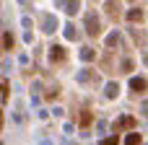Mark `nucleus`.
<instances>
[{
	"instance_id": "f257e3e1",
	"label": "nucleus",
	"mask_w": 148,
	"mask_h": 145,
	"mask_svg": "<svg viewBox=\"0 0 148 145\" xmlns=\"http://www.w3.org/2000/svg\"><path fill=\"white\" fill-rule=\"evenodd\" d=\"M86 31H88V36H94V39L101 34V23H99V18H96L94 13L86 16Z\"/></svg>"
},
{
	"instance_id": "f03ea898",
	"label": "nucleus",
	"mask_w": 148,
	"mask_h": 145,
	"mask_svg": "<svg viewBox=\"0 0 148 145\" xmlns=\"http://www.w3.org/2000/svg\"><path fill=\"white\" fill-rule=\"evenodd\" d=\"M130 88H133L135 93H143V91L148 88V80L143 78V75H138V78H133V80H130Z\"/></svg>"
},
{
	"instance_id": "7ed1b4c3",
	"label": "nucleus",
	"mask_w": 148,
	"mask_h": 145,
	"mask_svg": "<svg viewBox=\"0 0 148 145\" xmlns=\"http://www.w3.org/2000/svg\"><path fill=\"white\" fill-rule=\"evenodd\" d=\"M49 60H55V62H62V60H65V52H62V47H52V49H49Z\"/></svg>"
},
{
	"instance_id": "20e7f679",
	"label": "nucleus",
	"mask_w": 148,
	"mask_h": 145,
	"mask_svg": "<svg viewBox=\"0 0 148 145\" xmlns=\"http://www.w3.org/2000/svg\"><path fill=\"white\" fill-rule=\"evenodd\" d=\"M127 21H143V10H140V8H133V10L127 13Z\"/></svg>"
},
{
	"instance_id": "39448f33",
	"label": "nucleus",
	"mask_w": 148,
	"mask_h": 145,
	"mask_svg": "<svg viewBox=\"0 0 148 145\" xmlns=\"http://www.w3.org/2000/svg\"><path fill=\"white\" fill-rule=\"evenodd\" d=\"M107 13H109L112 18H117V16H120V13H117V3H114V0H109V3H107Z\"/></svg>"
},
{
	"instance_id": "423d86ee",
	"label": "nucleus",
	"mask_w": 148,
	"mask_h": 145,
	"mask_svg": "<svg viewBox=\"0 0 148 145\" xmlns=\"http://www.w3.org/2000/svg\"><path fill=\"white\" fill-rule=\"evenodd\" d=\"M117 127H135V119H133V117H122V119L117 122Z\"/></svg>"
},
{
	"instance_id": "0eeeda50",
	"label": "nucleus",
	"mask_w": 148,
	"mask_h": 145,
	"mask_svg": "<svg viewBox=\"0 0 148 145\" xmlns=\"http://www.w3.org/2000/svg\"><path fill=\"white\" fill-rule=\"evenodd\" d=\"M78 5H81V0H68V13H70V16L78 13Z\"/></svg>"
},
{
	"instance_id": "6e6552de",
	"label": "nucleus",
	"mask_w": 148,
	"mask_h": 145,
	"mask_svg": "<svg viewBox=\"0 0 148 145\" xmlns=\"http://www.w3.org/2000/svg\"><path fill=\"white\" fill-rule=\"evenodd\" d=\"M117 91H120V88H117V83H109V86H107V96H109V99H114V96H117Z\"/></svg>"
},
{
	"instance_id": "1a4fd4ad",
	"label": "nucleus",
	"mask_w": 148,
	"mask_h": 145,
	"mask_svg": "<svg viewBox=\"0 0 148 145\" xmlns=\"http://www.w3.org/2000/svg\"><path fill=\"white\" fill-rule=\"evenodd\" d=\"M3 47H5V49H10V47H13V36H10L8 31H5V36H3Z\"/></svg>"
},
{
	"instance_id": "9d476101",
	"label": "nucleus",
	"mask_w": 148,
	"mask_h": 145,
	"mask_svg": "<svg viewBox=\"0 0 148 145\" xmlns=\"http://www.w3.org/2000/svg\"><path fill=\"white\" fill-rule=\"evenodd\" d=\"M65 36H68V39H73V42L78 39V34H75V29H73V26H68V29H65Z\"/></svg>"
},
{
	"instance_id": "9b49d317",
	"label": "nucleus",
	"mask_w": 148,
	"mask_h": 145,
	"mask_svg": "<svg viewBox=\"0 0 148 145\" xmlns=\"http://www.w3.org/2000/svg\"><path fill=\"white\" fill-rule=\"evenodd\" d=\"M88 122H91V114H88V112H83V117H81V125H83V127H88Z\"/></svg>"
},
{
	"instance_id": "f8f14e48",
	"label": "nucleus",
	"mask_w": 148,
	"mask_h": 145,
	"mask_svg": "<svg viewBox=\"0 0 148 145\" xmlns=\"http://www.w3.org/2000/svg\"><path fill=\"white\" fill-rule=\"evenodd\" d=\"M127 143H140V135H138V132H133V135H127Z\"/></svg>"
},
{
	"instance_id": "ddd939ff",
	"label": "nucleus",
	"mask_w": 148,
	"mask_h": 145,
	"mask_svg": "<svg viewBox=\"0 0 148 145\" xmlns=\"http://www.w3.org/2000/svg\"><path fill=\"white\" fill-rule=\"evenodd\" d=\"M143 114H146V117H148V101H146V104H143Z\"/></svg>"
}]
</instances>
